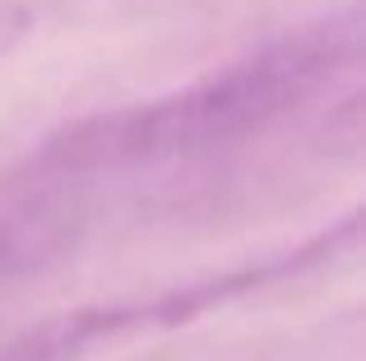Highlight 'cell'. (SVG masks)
<instances>
[{
  "instance_id": "6da1fadb",
  "label": "cell",
  "mask_w": 366,
  "mask_h": 361,
  "mask_svg": "<svg viewBox=\"0 0 366 361\" xmlns=\"http://www.w3.org/2000/svg\"><path fill=\"white\" fill-rule=\"evenodd\" d=\"M357 51L362 9L348 5L181 93L74 121L56 130L37 158L51 172H112L237 144L302 111L334 74L357 61Z\"/></svg>"
},
{
  "instance_id": "7a4b0ae2",
  "label": "cell",
  "mask_w": 366,
  "mask_h": 361,
  "mask_svg": "<svg viewBox=\"0 0 366 361\" xmlns=\"http://www.w3.org/2000/svg\"><path fill=\"white\" fill-rule=\"evenodd\" d=\"M33 28V9L28 5H0V65L14 56V46L28 37Z\"/></svg>"
}]
</instances>
